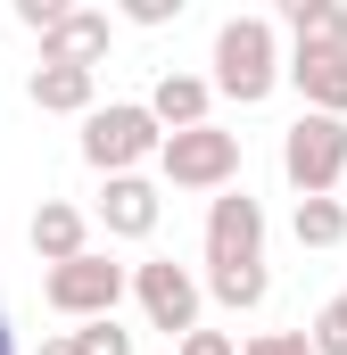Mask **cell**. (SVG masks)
<instances>
[{
	"instance_id": "cell-7",
	"label": "cell",
	"mask_w": 347,
	"mask_h": 355,
	"mask_svg": "<svg viewBox=\"0 0 347 355\" xmlns=\"http://www.w3.org/2000/svg\"><path fill=\"white\" fill-rule=\"evenodd\" d=\"M215 265H264V207L248 190H215L207 207V272Z\"/></svg>"
},
{
	"instance_id": "cell-9",
	"label": "cell",
	"mask_w": 347,
	"mask_h": 355,
	"mask_svg": "<svg viewBox=\"0 0 347 355\" xmlns=\"http://www.w3.org/2000/svg\"><path fill=\"white\" fill-rule=\"evenodd\" d=\"M158 215H166L158 182L108 174V190H99V223H108V240H149V232H158Z\"/></svg>"
},
{
	"instance_id": "cell-4",
	"label": "cell",
	"mask_w": 347,
	"mask_h": 355,
	"mask_svg": "<svg viewBox=\"0 0 347 355\" xmlns=\"http://www.w3.org/2000/svg\"><path fill=\"white\" fill-rule=\"evenodd\" d=\"M158 141L166 132L141 99H108V107L83 116V166H99V174H133L141 157H158Z\"/></svg>"
},
{
	"instance_id": "cell-11",
	"label": "cell",
	"mask_w": 347,
	"mask_h": 355,
	"mask_svg": "<svg viewBox=\"0 0 347 355\" xmlns=\"http://www.w3.org/2000/svg\"><path fill=\"white\" fill-rule=\"evenodd\" d=\"M83 248H91V215L67 207V198H42V207H33V257H42V265H75Z\"/></svg>"
},
{
	"instance_id": "cell-3",
	"label": "cell",
	"mask_w": 347,
	"mask_h": 355,
	"mask_svg": "<svg viewBox=\"0 0 347 355\" xmlns=\"http://www.w3.org/2000/svg\"><path fill=\"white\" fill-rule=\"evenodd\" d=\"M281 174L298 198H331L347 174V116H298L281 132Z\"/></svg>"
},
{
	"instance_id": "cell-2",
	"label": "cell",
	"mask_w": 347,
	"mask_h": 355,
	"mask_svg": "<svg viewBox=\"0 0 347 355\" xmlns=\"http://www.w3.org/2000/svg\"><path fill=\"white\" fill-rule=\"evenodd\" d=\"M158 174L174 190H232L240 182V132H223L215 116L190 124V132H166L158 141Z\"/></svg>"
},
{
	"instance_id": "cell-22",
	"label": "cell",
	"mask_w": 347,
	"mask_h": 355,
	"mask_svg": "<svg viewBox=\"0 0 347 355\" xmlns=\"http://www.w3.org/2000/svg\"><path fill=\"white\" fill-rule=\"evenodd\" d=\"M124 17L133 25H166V17H182V0H124Z\"/></svg>"
},
{
	"instance_id": "cell-15",
	"label": "cell",
	"mask_w": 347,
	"mask_h": 355,
	"mask_svg": "<svg viewBox=\"0 0 347 355\" xmlns=\"http://www.w3.org/2000/svg\"><path fill=\"white\" fill-rule=\"evenodd\" d=\"M264 289H273V272H264V265H215L198 297H215V306H232V314H257Z\"/></svg>"
},
{
	"instance_id": "cell-17",
	"label": "cell",
	"mask_w": 347,
	"mask_h": 355,
	"mask_svg": "<svg viewBox=\"0 0 347 355\" xmlns=\"http://www.w3.org/2000/svg\"><path fill=\"white\" fill-rule=\"evenodd\" d=\"M67 347L75 355H133V331H124L116 314H99V322H75V331H67Z\"/></svg>"
},
{
	"instance_id": "cell-16",
	"label": "cell",
	"mask_w": 347,
	"mask_h": 355,
	"mask_svg": "<svg viewBox=\"0 0 347 355\" xmlns=\"http://www.w3.org/2000/svg\"><path fill=\"white\" fill-rule=\"evenodd\" d=\"M289 232H298V248H339V240H347V207H339V198H298Z\"/></svg>"
},
{
	"instance_id": "cell-19",
	"label": "cell",
	"mask_w": 347,
	"mask_h": 355,
	"mask_svg": "<svg viewBox=\"0 0 347 355\" xmlns=\"http://www.w3.org/2000/svg\"><path fill=\"white\" fill-rule=\"evenodd\" d=\"M240 355H314V347H306V331H257Z\"/></svg>"
},
{
	"instance_id": "cell-24",
	"label": "cell",
	"mask_w": 347,
	"mask_h": 355,
	"mask_svg": "<svg viewBox=\"0 0 347 355\" xmlns=\"http://www.w3.org/2000/svg\"><path fill=\"white\" fill-rule=\"evenodd\" d=\"M42 355H75V347H67V339H50V347H42Z\"/></svg>"
},
{
	"instance_id": "cell-6",
	"label": "cell",
	"mask_w": 347,
	"mask_h": 355,
	"mask_svg": "<svg viewBox=\"0 0 347 355\" xmlns=\"http://www.w3.org/2000/svg\"><path fill=\"white\" fill-rule=\"evenodd\" d=\"M133 297H141V314H149V331H166V339H190L198 331V272L174 265V257H149V265H133Z\"/></svg>"
},
{
	"instance_id": "cell-21",
	"label": "cell",
	"mask_w": 347,
	"mask_h": 355,
	"mask_svg": "<svg viewBox=\"0 0 347 355\" xmlns=\"http://www.w3.org/2000/svg\"><path fill=\"white\" fill-rule=\"evenodd\" d=\"M174 355H240L223 331H190V339H174Z\"/></svg>"
},
{
	"instance_id": "cell-1",
	"label": "cell",
	"mask_w": 347,
	"mask_h": 355,
	"mask_svg": "<svg viewBox=\"0 0 347 355\" xmlns=\"http://www.w3.org/2000/svg\"><path fill=\"white\" fill-rule=\"evenodd\" d=\"M273 83H281L273 17H223V25H215V75H207V91H223V99L257 107Z\"/></svg>"
},
{
	"instance_id": "cell-8",
	"label": "cell",
	"mask_w": 347,
	"mask_h": 355,
	"mask_svg": "<svg viewBox=\"0 0 347 355\" xmlns=\"http://www.w3.org/2000/svg\"><path fill=\"white\" fill-rule=\"evenodd\" d=\"M108 42H116L108 8H67V17H58V25L42 33V67H83V75H99Z\"/></svg>"
},
{
	"instance_id": "cell-23",
	"label": "cell",
	"mask_w": 347,
	"mask_h": 355,
	"mask_svg": "<svg viewBox=\"0 0 347 355\" xmlns=\"http://www.w3.org/2000/svg\"><path fill=\"white\" fill-rule=\"evenodd\" d=\"M0 355H17V322H8V306H0Z\"/></svg>"
},
{
	"instance_id": "cell-10",
	"label": "cell",
	"mask_w": 347,
	"mask_h": 355,
	"mask_svg": "<svg viewBox=\"0 0 347 355\" xmlns=\"http://www.w3.org/2000/svg\"><path fill=\"white\" fill-rule=\"evenodd\" d=\"M281 75L306 91V116H347V50H289Z\"/></svg>"
},
{
	"instance_id": "cell-13",
	"label": "cell",
	"mask_w": 347,
	"mask_h": 355,
	"mask_svg": "<svg viewBox=\"0 0 347 355\" xmlns=\"http://www.w3.org/2000/svg\"><path fill=\"white\" fill-rule=\"evenodd\" d=\"M33 107L42 116H91L99 107V75H83V67H33Z\"/></svg>"
},
{
	"instance_id": "cell-14",
	"label": "cell",
	"mask_w": 347,
	"mask_h": 355,
	"mask_svg": "<svg viewBox=\"0 0 347 355\" xmlns=\"http://www.w3.org/2000/svg\"><path fill=\"white\" fill-rule=\"evenodd\" d=\"M281 25H289L298 50H347V8L339 0H289Z\"/></svg>"
},
{
	"instance_id": "cell-5",
	"label": "cell",
	"mask_w": 347,
	"mask_h": 355,
	"mask_svg": "<svg viewBox=\"0 0 347 355\" xmlns=\"http://www.w3.org/2000/svg\"><path fill=\"white\" fill-rule=\"evenodd\" d=\"M124 289H133V272L116 265V257H99V248H83L75 265H50V272H42V297H50V314H67V322H99V314H116Z\"/></svg>"
},
{
	"instance_id": "cell-12",
	"label": "cell",
	"mask_w": 347,
	"mask_h": 355,
	"mask_svg": "<svg viewBox=\"0 0 347 355\" xmlns=\"http://www.w3.org/2000/svg\"><path fill=\"white\" fill-rule=\"evenodd\" d=\"M149 116H158V132H190V124H207V107H215V91H207V75H158V91L141 99Z\"/></svg>"
},
{
	"instance_id": "cell-25",
	"label": "cell",
	"mask_w": 347,
	"mask_h": 355,
	"mask_svg": "<svg viewBox=\"0 0 347 355\" xmlns=\"http://www.w3.org/2000/svg\"><path fill=\"white\" fill-rule=\"evenodd\" d=\"M339 306H347V289H339Z\"/></svg>"
},
{
	"instance_id": "cell-20",
	"label": "cell",
	"mask_w": 347,
	"mask_h": 355,
	"mask_svg": "<svg viewBox=\"0 0 347 355\" xmlns=\"http://www.w3.org/2000/svg\"><path fill=\"white\" fill-rule=\"evenodd\" d=\"M67 8H75V0H17V17H25V25H33V33H50V25H58V17H67Z\"/></svg>"
},
{
	"instance_id": "cell-18",
	"label": "cell",
	"mask_w": 347,
	"mask_h": 355,
	"mask_svg": "<svg viewBox=\"0 0 347 355\" xmlns=\"http://www.w3.org/2000/svg\"><path fill=\"white\" fill-rule=\"evenodd\" d=\"M306 347H314V355H347V306H339V297L306 322Z\"/></svg>"
}]
</instances>
